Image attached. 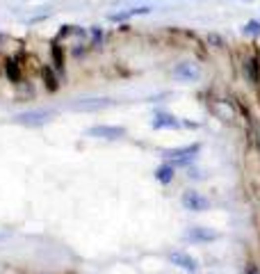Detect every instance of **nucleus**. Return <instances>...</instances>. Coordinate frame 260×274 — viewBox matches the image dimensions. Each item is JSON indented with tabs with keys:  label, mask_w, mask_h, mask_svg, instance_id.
I'll use <instances>...</instances> for the list:
<instances>
[{
	"label": "nucleus",
	"mask_w": 260,
	"mask_h": 274,
	"mask_svg": "<svg viewBox=\"0 0 260 274\" xmlns=\"http://www.w3.org/2000/svg\"><path fill=\"white\" fill-rule=\"evenodd\" d=\"M167 261L172 263V265H176V268H180L183 272L187 274H196L199 272V261H196L192 254H187L185 249H173L167 254Z\"/></svg>",
	"instance_id": "4"
},
{
	"label": "nucleus",
	"mask_w": 260,
	"mask_h": 274,
	"mask_svg": "<svg viewBox=\"0 0 260 274\" xmlns=\"http://www.w3.org/2000/svg\"><path fill=\"white\" fill-rule=\"evenodd\" d=\"M242 32L244 35H251V37H260V21H249V23H244V28H242Z\"/></svg>",
	"instance_id": "16"
},
{
	"label": "nucleus",
	"mask_w": 260,
	"mask_h": 274,
	"mask_svg": "<svg viewBox=\"0 0 260 274\" xmlns=\"http://www.w3.org/2000/svg\"><path fill=\"white\" fill-rule=\"evenodd\" d=\"M42 78H43V85H46L48 91H57L59 90V80H57V76H55L53 66H43V69H42Z\"/></svg>",
	"instance_id": "13"
},
{
	"label": "nucleus",
	"mask_w": 260,
	"mask_h": 274,
	"mask_svg": "<svg viewBox=\"0 0 260 274\" xmlns=\"http://www.w3.org/2000/svg\"><path fill=\"white\" fill-rule=\"evenodd\" d=\"M89 137H96V139H107V142H117V139H124L126 137V128L124 126H110V124H98L91 126L87 131Z\"/></svg>",
	"instance_id": "5"
},
{
	"label": "nucleus",
	"mask_w": 260,
	"mask_h": 274,
	"mask_svg": "<svg viewBox=\"0 0 260 274\" xmlns=\"http://www.w3.org/2000/svg\"><path fill=\"white\" fill-rule=\"evenodd\" d=\"M180 203L189 213H206V210H210V199L203 192L194 190V187H189V190H185L180 194Z\"/></svg>",
	"instance_id": "2"
},
{
	"label": "nucleus",
	"mask_w": 260,
	"mask_h": 274,
	"mask_svg": "<svg viewBox=\"0 0 260 274\" xmlns=\"http://www.w3.org/2000/svg\"><path fill=\"white\" fill-rule=\"evenodd\" d=\"M110 98H80L78 103H73V110H80V112H94V110H101V107L110 105Z\"/></svg>",
	"instance_id": "9"
},
{
	"label": "nucleus",
	"mask_w": 260,
	"mask_h": 274,
	"mask_svg": "<svg viewBox=\"0 0 260 274\" xmlns=\"http://www.w3.org/2000/svg\"><path fill=\"white\" fill-rule=\"evenodd\" d=\"M247 274H260V268L256 265V263H249V265H247Z\"/></svg>",
	"instance_id": "17"
},
{
	"label": "nucleus",
	"mask_w": 260,
	"mask_h": 274,
	"mask_svg": "<svg viewBox=\"0 0 260 274\" xmlns=\"http://www.w3.org/2000/svg\"><path fill=\"white\" fill-rule=\"evenodd\" d=\"M53 117V110H28V112H18L14 114V124L18 126H28V128H39L46 126Z\"/></svg>",
	"instance_id": "3"
},
{
	"label": "nucleus",
	"mask_w": 260,
	"mask_h": 274,
	"mask_svg": "<svg viewBox=\"0 0 260 274\" xmlns=\"http://www.w3.org/2000/svg\"><path fill=\"white\" fill-rule=\"evenodd\" d=\"M173 78L180 83H196L201 78V66L196 62H180L173 66Z\"/></svg>",
	"instance_id": "7"
},
{
	"label": "nucleus",
	"mask_w": 260,
	"mask_h": 274,
	"mask_svg": "<svg viewBox=\"0 0 260 274\" xmlns=\"http://www.w3.org/2000/svg\"><path fill=\"white\" fill-rule=\"evenodd\" d=\"M256 144H258V149H260V128L256 131Z\"/></svg>",
	"instance_id": "18"
},
{
	"label": "nucleus",
	"mask_w": 260,
	"mask_h": 274,
	"mask_svg": "<svg viewBox=\"0 0 260 274\" xmlns=\"http://www.w3.org/2000/svg\"><path fill=\"white\" fill-rule=\"evenodd\" d=\"M50 53H53V69L57 73H64V53H62L59 44H53V46H50Z\"/></svg>",
	"instance_id": "14"
},
{
	"label": "nucleus",
	"mask_w": 260,
	"mask_h": 274,
	"mask_svg": "<svg viewBox=\"0 0 260 274\" xmlns=\"http://www.w3.org/2000/svg\"><path fill=\"white\" fill-rule=\"evenodd\" d=\"M244 69V76L251 85H258L260 83V64H258V57H247L242 64Z\"/></svg>",
	"instance_id": "10"
},
{
	"label": "nucleus",
	"mask_w": 260,
	"mask_h": 274,
	"mask_svg": "<svg viewBox=\"0 0 260 274\" xmlns=\"http://www.w3.org/2000/svg\"><path fill=\"white\" fill-rule=\"evenodd\" d=\"M199 151H201V142H192V144H185V146H178V149L162 151V158L167 162H172L173 167H189L196 160Z\"/></svg>",
	"instance_id": "1"
},
{
	"label": "nucleus",
	"mask_w": 260,
	"mask_h": 274,
	"mask_svg": "<svg viewBox=\"0 0 260 274\" xmlns=\"http://www.w3.org/2000/svg\"><path fill=\"white\" fill-rule=\"evenodd\" d=\"M5 73H7V78H9L14 85H18V83H21V78H23L21 62H18L16 57H7V60H5Z\"/></svg>",
	"instance_id": "12"
},
{
	"label": "nucleus",
	"mask_w": 260,
	"mask_h": 274,
	"mask_svg": "<svg viewBox=\"0 0 260 274\" xmlns=\"http://www.w3.org/2000/svg\"><path fill=\"white\" fill-rule=\"evenodd\" d=\"M151 9L148 7H137V9H128V12H119V14H110V21H126L130 16H137V14H148Z\"/></svg>",
	"instance_id": "15"
},
{
	"label": "nucleus",
	"mask_w": 260,
	"mask_h": 274,
	"mask_svg": "<svg viewBox=\"0 0 260 274\" xmlns=\"http://www.w3.org/2000/svg\"><path fill=\"white\" fill-rule=\"evenodd\" d=\"M185 240H187V242H194V244H208V242L219 240V233L208 227H189L187 231H185Z\"/></svg>",
	"instance_id": "8"
},
{
	"label": "nucleus",
	"mask_w": 260,
	"mask_h": 274,
	"mask_svg": "<svg viewBox=\"0 0 260 274\" xmlns=\"http://www.w3.org/2000/svg\"><path fill=\"white\" fill-rule=\"evenodd\" d=\"M151 128H155V131H176V128H183V121L176 119V114L167 112V110H158L151 119Z\"/></svg>",
	"instance_id": "6"
},
{
	"label": "nucleus",
	"mask_w": 260,
	"mask_h": 274,
	"mask_svg": "<svg viewBox=\"0 0 260 274\" xmlns=\"http://www.w3.org/2000/svg\"><path fill=\"white\" fill-rule=\"evenodd\" d=\"M153 176H155V181H158V183L169 185L173 181V176H176V167H173L172 162H165V165H160V167L155 169Z\"/></svg>",
	"instance_id": "11"
}]
</instances>
